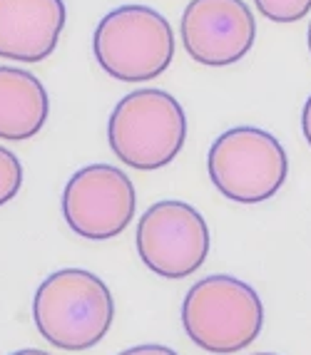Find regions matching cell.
Instances as JSON below:
<instances>
[{
  "label": "cell",
  "mask_w": 311,
  "mask_h": 355,
  "mask_svg": "<svg viewBox=\"0 0 311 355\" xmlns=\"http://www.w3.org/2000/svg\"><path fill=\"white\" fill-rule=\"evenodd\" d=\"M33 320L53 348L72 353L95 348L112 328V293L95 273L85 268H62L37 286Z\"/></svg>",
  "instance_id": "obj_1"
},
{
  "label": "cell",
  "mask_w": 311,
  "mask_h": 355,
  "mask_svg": "<svg viewBox=\"0 0 311 355\" xmlns=\"http://www.w3.org/2000/svg\"><path fill=\"white\" fill-rule=\"evenodd\" d=\"M182 326L192 343L207 353H239L262 333L264 303L249 284L215 273L187 291Z\"/></svg>",
  "instance_id": "obj_2"
},
{
  "label": "cell",
  "mask_w": 311,
  "mask_h": 355,
  "mask_svg": "<svg viewBox=\"0 0 311 355\" xmlns=\"http://www.w3.org/2000/svg\"><path fill=\"white\" fill-rule=\"evenodd\" d=\"M108 142L115 157L132 169H162L187 142L185 107L165 89H135L110 114Z\"/></svg>",
  "instance_id": "obj_3"
},
{
  "label": "cell",
  "mask_w": 311,
  "mask_h": 355,
  "mask_svg": "<svg viewBox=\"0 0 311 355\" xmlns=\"http://www.w3.org/2000/svg\"><path fill=\"white\" fill-rule=\"evenodd\" d=\"M92 50L117 83H150L172 65L174 33L155 8L120 6L97 23Z\"/></svg>",
  "instance_id": "obj_4"
},
{
  "label": "cell",
  "mask_w": 311,
  "mask_h": 355,
  "mask_svg": "<svg viewBox=\"0 0 311 355\" xmlns=\"http://www.w3.org/2000/svg\"><path fill=\"white\" fill-rule=\"evenodd\" d=\"M207 172L229 202L262 204L284 187L289 157L279 139L262 127H232L212 142Z\"/></svg>",
  "instance_id": "obj_5"
},
{
  "label": "cell",
  "mask_w": 311,
  "mask_h": 355,
  "mask_svg": "<svg viewBox=\"0 0 311 355\" xmlns=\"http://www.w3.org/2000/svg\"><path fill=\"white\" fill-rule=\"evenodd\" d=\"M137 254L152 273L169 281L197 273L210 256V226L187 202L165 199L152 204L137 221Z\"/></svg>",
  "instance_id": "obj_6"
},
{
  "label": "cell",
  "mask_w": 311,
  "mask_h": 355,
  "mask_svg": "<svg viewBox=\"0 0 311 355\" xmlns=\"http://www.w3.org/2000/svg\"><path fill=\"white\" fill-rule=\"evenodd\" d=\"M135 184L112 164H87L72 174L62 191V216L78 236L110 241L135 219Z\"/></svg>",
  "instance_id": "obj_7"
},
{
  "label": "cell",
  "mask_w": 311,
  "mask_h": 355,
  "mask_svg": "<svg viewBox=\"0 0 311 355\" xmlns=\"http://www.w3.org/2000/svg\"><path fill=\"white\" fill-rule=\"evenodd\" d=\"M180 33L194 62L227 67L251 50L257 23L244 0H190L182 12Z\"/></svg>",
  "instance_id": "obj_8"
},
{
  "label": "cell",
  "mask_w": 311,
  "mask_h": 355,
  "mask_svg": "<svg viewBox=\"0 0 311 355\" xmlns=\"http://www.w3.org/2000/svg\"><path fill=\"white\" fill-rule=\"evenodd\" d=\"M65 23L62 0H0V58L42 62L55 53Z\"/></svg>",
  "instance_id": "obj_9"
},
{
  "label": "cell",
  "mask_w": 311,
  "mask_h": 355,
  "mask_svg": "<svg viewBox=\"0 0 311 355\" xmlns=\"http://www.w3.org/2000/svg\"><path fill=\"white\" fill-rule=\"evenodd\" d=\"M50 97L45 85L23 67L0 65V139L25 142L45 127Z\"/></svg>",
  "instance_id": "obj_10"
},
{
  "label": "cell",
  "mask_w": 311,
  "mask_h": 355,
  "mask_svg": "<svg viewBox=\"0 0 311 355\" xmlns=\"http://www.w3.org/2000/svg\"><path fill=\"white\" fill-rule=\"evenodd\" d=\"M257 10L271 23H299L309 15L311 0H254Z\"/></svg>",
  "instance_id": "obj_11"
},
{
  "label": "cell",
  "mask_w": 311,
  "mask_h": 355,
  "mask_svg": "<svg viewBox=\"0 0 311 355\" xmlns=\"http://www.w3.org/2000/svg\"><path fill=\"white\" fill-rule=\"evenodd\" d=\"M23 187V164L10 149L0 147V207L18 196Z\"/></svg>",
  "instance_id": "obj_12"
},
{
  "label": "cell",
  "mask_w": 311,
  "mask_h": 355,
  "mask_svg": "<svg viewBox=\"0 0 311 355\" xmlns=\"http://www.w3.org/2000/svg\"><path fill=\"white\" fill-rule=\"evenodd\" d=\"M117 355H180L174 353L167 345H157V343H147V345H135V348H127Z\"/></svg>",
  "instance_id": "obj_13"
},
{
  "label": "cell",
  "mask_w": 311,
  "mask_h": 355,
  "mask_svg": "<svg viewBox=\"0 0 311 355\" xmlns=\"http://www.w3.org/2000/svg\"><path fill=\"white\" fill-rule=\"evenodd\" d=\"M301 132H304L306 142H309V147H311V95H309V100L304 102V110H301Z\"/></svg>",
  "instance_id": "obj_14"
},
{
  "label": "cell",
  "mask_w": 311,
  "mask_h": 355,
  "mask_svg": "<svg viewBox=\"0 0 311 355\" xmlns=\"http://www.w3.org/2000/svg\"><path fill=\"white\" fill-rule=\"evenodd\" d=\"M10 355H50V353L37 350V348H25V350H15V353H10Z\"/></svg>",
  "instance_id": "obj_15"
},
{
  "label": "cell",
  "mask_w": 311,
  "mask_h": 355,
  "mask_svg": "<svg viewBox=\"0 0 311 355\" xmlns=\"http://www.w3.org/2000/svg\"><path fill=\"white\" fill-rule=\"evenodd\" d=\"M306 45H309V53H311V23H309V33H306Z\"/></svg>",
  "instance_id": "obj_16"
},
{
  "label": "cell",
  "mask_w": 311,
  "mask_h": 355,
  "mask_svg": "<svg viewBox=\"0 0 311 355\" xmlns=\"http://www.w3.org/2000/svg\"><path fill=\"white\" fill-rule=\"evenodd\" d=\"M254 355H274V353H254Z\"/></svg>",
  "instance_id": "obj_17"
}]
</instances>
